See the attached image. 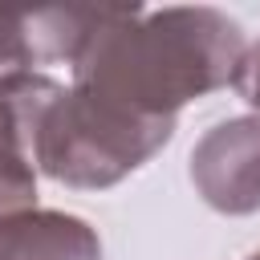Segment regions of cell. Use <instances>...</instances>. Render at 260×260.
I'll return each mask as SVG.
<instances>
[{
  "label": "cell",
  "mask_w": 260,
  "mask_h": 260,
  "mask_svg": "<svg viewBox=\"0 0 260 260\" xmlns=\"http://www.w3.org/2000/svg\"><path fill=\"white\" fill-rule=\"evenodd\" d=\"M175 134L171 118H142L93 89H61L37 126V167L81 191H102L138 171Z\"/></svg>",
  "instance_id": "2"
},
{
  "label": "cell",
  "mask_w": 260,
  "mask_h": 260,
  "mask_svg": "<svg viewBox=\"0 0 260 260\" xmlns=\"http://www.w3.org/2000/svg\"><path fill=\"white\" fill-rule=\"evenodd\" d=\"M236 89L248 106L260 110V41L244 53V65H240V77H236Z\"/></svg>",
  "instance_id": "7"
},
{
  "label": "cell",
  "mask_w": 260,
  "mask_h": 260,
  "mask_svg": "<svg viewBox=\"0 0 260 260\" xmlns=\"http://www.w3.org/2000/svg\"><path fill=\"white\" fill-rule=\"evenodd\" d=\"M102 12L106 4L0 8V77L32 73L37 65H57V61L73 69Z\"/></svg>",
  "instance_id": "4"
},
{
  "label": "cell",
  "mask_w": 260,
  "mask_h": 260,
  "mask_svg": "<svg viewBox=\"0 0 260 260\" xmlns=\"http://www.w3.org/2000/svg\"><path fill=\"white\" fill-rule=\"evenodd\" d=\"M65 85L45 73L0 77V215L32 207L37 199V126Z\"/></svg>",
  "instance_id": "5"
},
{
  "label": "cell",
  "mask_w": 260,
  "mask_h": 260,
  "mask_svg": "<svg viewBox=\"0 0 260 260\" xmlns=\"http://www.w3.org/2000/svg\"><path fill=\"white\" fill-rule=\"evenodd\" d=\"M195 191L223 215L260 207V118H228L191 150Z\"/></svg>",
  "instance_id": "3"
},
{
  "label": "cell",
  "mask_w": 260,
  "mask_h": 260,
  "mask_svg": "<svg viewBox=\"0 0 260 260\" xmlns=\"http://www.w3.org/2000/svg\"><path fill=\"white\" fill-rule=\"evenodd\" d=\"M248 260H260V252H252V256H248Z\"/></svg>",
  "instance_id": "8"
},
{
  "label": "cell",
  "mask_w": 260,
  "mask_h": 260,
  "mask_svg": "<svg viewBox=\"0 0 260 260\" xmlns=\"http://www.w3.org/2000/svg\"><path fill=\"white\" fill-rule=\"evenodd\" d=\"M244 32L219 8H126L106 4L81 57L73 85L93 89L142 118H171L219 89L236 85L244 65Z\"/></svg>",
  "instance_id": "1"
},
{
  "label": "cell",
  "mask_w": 260,
  "mask_h": 260,
  "mask_svg": "<svg viewBox=\"0 0 260 260\" xmlns=\"http://www.w3.org/2000/svg\"><path fill=\"white\" fill-rule=\"evenodd\" d=\"M0 260H102V240L77 215L20 207L0 215Z\"/></svg>",
  "instance_id": "6"
}]
</instances>
